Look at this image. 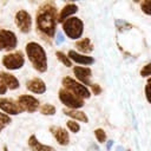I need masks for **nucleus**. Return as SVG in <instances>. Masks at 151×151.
Listing matches in <instances>:
<instances>
[{
  "mask_svg": "<svg viewBox=\"0 0 151 151\" xmlns=\"http://www.w3.org/2000/svg\"><path fill=\"white\" fill-rule=\"evenodd\" d=\"M18 44L17 35L8 29H2L0 31V51L1 50H13Z\"/></svg>",
  "mask_w": 151,
  "mask_h": 151,
  "instance_id": "0eeeda50",
  "label": "nucleus"
},
{
  "mask_svg": "<svg viewBox=\"0 0 151 151\" xmlns=\"http://www.w3.org/2000/svg\"><path fill=\"white\" fill-rule=\"evenodd\" d=\"M18 103H19V105L21 106L22 110L28 111V112H34V111H37L38 107H39V101H38V99H35V98L32 97V96H27V94L20 96V97L18 98Z\"/></svg>",
  "mask_w": 151,
  "mask_h": 151,
  "instance_id": "9d476101",
  "label": "nucleus"
},
{
  "mask_svg": "<svg viewBox=\"0 0 151 151\" xmlns=\"http://www.w3.org/2000/svg\"><path fill=\"white\" fill-rule=\"evenodd\" d=\"M64 113L76 120H79V122H83V123H87V117L84 112L81 111H78V110H70V109H65L64 110Z\"/></svg>",
  "mask_w": 151,
  "mask_h": 151,
  "instance_id": "a211bd4d",
  "label": "nucleus"
},
{
  "mask_svg": "<svg viewBox=\"0 0 151 151\" xmlns=\"http://www.w3.org/2000/svg\"><path fill=\"white\" fill-rule=\"evenodd\" d=\"M59 99L70 110H77L84 105V101L81 98H79L78 96H76L74 93H72L66 88H61L59 91Z\"/></svg>",
  "mask_w": 151,
  "mask_h": 151,
  "instance_id": "20e7f679",
  "label": "nucleus"
},
{
  "mask_svg": "<svg viewBox=\"0 0 151 151\" xmlns=\"http://www.w3.org/2000/svg\"><path fill=\"white\" fill-rule=\"evenodd\" d=\"M112 144H113V140H109V142H107V145H106V149L110 150V149L112 147Z\"/></svg>",
  "mask_w": 151,
  "mask_h": 151,
  "instance_id": "2f4dec72",
  "label": "nucleus"
},
{
  "mask_svg": "<svg viewBox=\"0 0 151 151\" xmlns=\"http://www.w3.org/2000/svg\"><path fill=\"white\" fill-rule=\"evenodd\" d=\"M63 29L71 39H79L84 31V24L79 18L71 17L63 22Z\"/></svg>",
  "mask_w": 151,
  "mask_h": 151,
  "instance_id": "7ed1b4c3",
  "label": "nucleus"
},
{
  "mask_svg": "<svg viewBox=\"0 0 151 151\" xmlns=\"http://www.w3.org/2000/svg\"><path fill=\"white\" fill-rule=\"evenodd\" d=\"M40 112L42 114H46V116H51V114H54L55 113V107L53 105H50V104H45L40 107Z\"/></svg>",
  "mask_w": 151,
  "mask_h": 151,
  "instance_id": "aec40b11",
  "label": "nucleus"
},
{
  "mask_svg": "<svg viewBox=\"0 0 151 151\" xmlns=\"http://www.w3.org/2000/svg\"><path fill=\"white\" fill-rule=\"evenodd\" d=\"M91 88H92V92L94 93V94H99L100 93V87H99V85H97V84H92L91 85Z\"/></svg>",
  "mask_w": 151,
  "mask_h": 151,
  "instance_id": "c756f323",
  "label": "nucleus"
},
{
  "mask_svg": "<svg viewBox=\"0 0 151 151\" xmlns=\"http://www.w3.org/2000/svg\"><path fill=\"white\" fill-rule=\"evenodd\" d=\"M74 76L77 79L80 80V83L85 85H90V77H91V70L88 67H81V66H76L73 68Z\"/></svg>",
  "mask_w": 151,
  "mask_h": 151,
  "instance_id": "f8f14e48",
  "label": "nucleus"
},
{
  "mask_svg": "<svg viewBox=\"0 0 151 151\" xmlns=\"http://www.w3.org/2000/svg\"><path fill=\"white\" fill-rule=\"evenodd\" d=\"M0 109L8 114H19L21 111H24L21 109V106L19 105L18 101H14L11 98H2L0 99Z\"/></svg>",
  "mask_w": 151,
  "mask_h": 151,
  "instance_id": "1a4fd4ad",
  "label": "nucleus"
},
{
  "mask_svg": "<svg viewBox=\"0 0 151 151\" xmlns=\"http://www.w3.org/2000/svg\"><path fill=\"white\" fill-rule=\"evenodd\" d=\"M116 151H125V150H124V147H123V146H118V147L116 149Z\"/></svg>",
  "mask_w": 151,
  "mask_h": 151,
  "instance_id": "473e14b6",
  "label": "nucleus"
},
{
  "mask_svg": "<svg viewBox=\"0 0 151 151\" xmlns=\"http://www.w3.org/2000/svg\"><path fill=\"white\" fill-rule=\"evenodd\" d=\"M7 86H6V84H5V81L1 79V77H0V94H5L6 93V91H7Z\"/></svg>",
  "mask_w": 151,
  "mask_h": 151,
  "instance_id": "cd10ccee",
  "label": "nucleus"
},
{
  "mask_svg": "<svg viewBox=\"0 0 151 151\" xmlns=\"http://www.w3.org/2000/svg\"><path fill=\"white\" fill-rule=\"evenodd\" d=\"M57 25V8L52 2L44 4L37 14V28L39 33L53 38Z\"/></svg>",
  "mask_w": 151,
  "mask_h": 151,
  "instance_id": "f257e3e1",
  "label": "nucleus"
},
{
  "mask_svg": "<svg viewBox=\"0 0 151 151\" xmlns=\"http://www.w3.org/2000/svg\"><path fill=\"white\" fill-rule=\"evenodd\" d=\"M77 11H78V6L76 5V4H67V5H65L64 7H63V9H61V12H60V14H59V21L61 22H64L66 19H68V18H71V15H73L74 13H77Z\"/></svg>",
  "mask_w": 151,
  "mask_h": 151,
  "instance_id": "2eb2a0df",
  "label": "nucleus"
},
{
  "mask_svg": "<svg viewBox=\"0 0 151 151\" xmlns=\"http://www.w3.org/2000/svg\"><path fill=\"white\" fill-rule=\"evenodd\" d=\"M0 77H1V79L5 81V84H6V86H7L8 88L15 90V88L19 87V80H18L14 76H12L11 73L1 72V73H0Z\"/></svg>",
  "mask_w": 151,
  "mask_h": 151,
  "instance_id": "f3484780",
  "label": "nucleus"
},
{
  "mask_svg": "<svg viewBox=\"0 0 151 151\" xmlns=\"http://www.w3.org/2000/svg\"><path fill=\"white\" fill-rule=\"evenodd\" d=\"M68 58L73 61H76L77 64H83V65H90L92 64L94 60L92 57H88V55H84V54H80L73 50H71L68 52Z\"/></svg>",
  "mask_w": 151,
  "mask_h": 151,
  "instance_id": "ddd939ff",
  "label": "nucleus"
},
{
  "mask_svg": "<svg viewBox=\"0 0 151 151\" xmlns=\"http://www.w3.org/2000/svg\"><path fill=\"white\" fill-rule=\"evenodd\" d=\"M27 88L34 93H44L46 91V85L41 79L33 78L27 83Z\"/></svg>",
  "mask_w": 151,
  "mask_h": 151,
  "instance_id": "4468645a",
  "label": "nucleus"
},
{
  "mask_svg": "<svg viewBox=\"0 0 151 151\" xmlns=\"http://www.w3.org/2000/svg\"><path fill=\"white\" fill-rule=\"evenodd\" d=\"M64 40H65V38H64V34H63L61 32H59V33L57 34V39H55V42H57V45H60V44H63V42H64Z\"/></svg>",
  "mask_w": 151,
  "mask_h": 151,
  "instance_id": "c85d7f7f",
  "label": "nucleus"
},
{
  "mask_svg": "<svg viewBox=\"0 0 151 151\" xmlns=\"http://www.w3.org/2000/svg\"><path fill=\"white\" fill-rule=\"evenodd\" d=\"M57 57H58V59H59V61H61L65 66H67V67H70V66H72V64H71V59L68 58V57H66L63 52H60V51H58L57 52Z\"/></svg>",
  "mask_w": 151,
  "mask_h": 151,
  "instance_id": "412c9836",
  "label": "nucleus"
},
{
  "mask_svg": "<svg viewBox=\"0 0 151 151\" xmlns=\"http://www.w3.org/2000/svg\"><path fill=\"white\" fill-rule=\"evenodd\" d=\"M140 76H142V77H149V76H151V63L146 64V65L140 70Z\"/></svg>",
  "mask_w": 151,
  "mask_h": 151,
  "instance_id": "bb28decb",
  "label": "nucleus"
},
{
  "mask_svg": "<svg viewBox=\"0 0 151 151\" xmlns=\"http://www.w3.org/2000/svg\"><path fill=\"white\" fill-rule=\"evenodd\" d=\"M51 132L53 133V136L55 137L57 142L60 144V145H67L68 142H70V138H68V132L63 129V127H59V126H52L51 127Z\"/></svg>",
  "mask_w": 151,
  "mask_h": 151,
  "instance_id": "9b49d317",
  "label": "nucleus"
},
{
  "mask_svg": "<svg viewBox=\"0 0 151 151\" xmlns=\"http://www.w3.org/2000/svg\"><path fill=\"white\" fill-rule=\"evenodd\" d=\"M26 53L32 63L33 67L42 73L47 70V58H46V52L45 50L38 44V42H28L26 45Z\"/></svg>",
  "mask_w": 151,
  "mask_h": 151,
  "instance_id": "f03ea898",
  "label": "nucleus"
},
{
  "mask_svg": "<svg viewBox=\"0 0 151 151\" xmlns=\"http://www.w3.org/2000/svg\"><path fill=\"white\" fill-rule=\"evenodd\" d=\"M87 151H99V147H98V145H96V144H91V145L88 146Z\"/></svg>",
  "mask_w": 151,
  "mask_h": 151,
  "instance_id": "7c9ffc66",
  "label": "nucleus"
},
{
  "mask_svg": "<svg viewBox=\"0 0 151 151\" xmlns=\"http://www.w3.org/2000/svg\"><path fill=\"white\" fill-rule=\"evenodd\" d=\"M140 8L145 14L151 15V0H145L140 4Z\"/></svg>",
  "mask_w": 151,
  "mask_h": 151,
  "instance_id": "b1692460",
  "label": "nucleus"
},
{
  "mask_svg": "<svg viewBox=\"0 0 151 151\" xmlns=\"http://www.w3.org/2000/svg\"><path fill=\"white\" fill-rule=\"evenodd\" d=\"M15 24L24 33H28L32 28V18L26 11H19L15 14Z\"/></svg>",
  "mask_w": 151,
  "mask_h": 151,
  "instance_id": "6e6552de",
  "label": "nucleus"
},
{
  "mask_svg": "<svg viewBox=\"0 0 151 151\" xmlns=\"http://www.w3.org/2000/svg\"><path fill=\"white\" fill-rule=\"evenodd\" d=\"M67 127H68V130H71V132H73V133H77V132L80 130L79 124L76 123V122H73V120H68V122H67Z\"/></svg>",
  "mask_w": 151,
  "mask_h": 151,
  "instance_id": "393cba45",
  "label": "nucleus"
},
{
  "mask_svg": "<svg viewBox=\"0 0 151 151\" xmlns=\"http://www.w3.org/2000/svg\"><path fill=\"white\" fill-rule=\"evenodd\" d=\"M94 134H96V138H97V140L99 143H104L106 140V133H105V131L103 129H97L94 131Z\"/></svg>",
  "mask_w": 151,
  "mask_h": 151,
  "instance_id": "4be33fe9",
  "label": "nucleus"
},
{
  "mask_svg": "<svg viewBox=\"0 0 151 151\" xmlns=\"http://www.w3.org/2000/svg\"><path fill=\"white\" fill-rule=\"evenodd\" d=\"M9 123H11V118H9V116H7V114L0 112V131H1L6 125H8Z\"/></svg>",
  "mask_w": 151,
  "mask_h": 151,
  "instance_id": "5701e85b",
  "label": "nucleus"
},
{
  "mask_svg": "<svg viewBox=\"0 0 151 151\" xmlns=\"http://www.w3.org/2000/svg\"><path fill=\"white\" fill-rule=\"evenodd\" d=\"M145 97L147 101L151 104V78H149L146 85H145Z\"/></svg>",
  "mask_w": 151,
  "mask_h": 151,
  "instance_id": "a878e982",
  "label": "nucleus"
},
{
  "mask_svg": "<svg viewBox=\"0 0 151 151\" xmlns=\"http://www.w3.org/2000/svg\"><path fill=\"white\" fill-rule=\"evenodd\" d=\"M28 145L31 147L32 151H55L52 146H48V145H44L41 144L35 136H31L29 139H28Z\"/></svg>",
  "mask_w": 151,
  "mask_h": 151,
  "instance_id": "dca6fc26",
  "label": "nucleus"
},
{
  "mask_svg": "<svg viewBox=\"0 0 151 151\" xmlns=\"http://www.w3.org/2000/svg\"><path fill=\"white\" fill-rule=\"evenodd\" d=\"M76 46H77V48L79 51H81L84 53H90L93 50V46H92V44H91V41H90L88 38H84L80 41H77Z\"/></svg>",
  "mask_w": 151,
  "mask_h": 151,
  "instance_id": "6ab92c4d",
  "label": "nucleus"
},
{
  "mask_svg": "<svg viewBox=\"0 0 151 151\" xmlns=\"http://www.w3.org/2000/svg\"><path fill=\"white\" fill-rule=\"evenodd\" d=\"M25 59L21 52H14L5 55L2 58V65L7 70H19L24 66Z\"/></svg>",
  "mask_w": 151,
  "mask_h": 151,
  "instance_id": "423d86ee",
  "label": "nucleus"
},
{
  "mask_svg": "<svg viewBox=\"0 0 151 151\" xmlns=\"http://www.w3.org/2000/svg\"><path fill=\"white\" fill-rule=\"evenodd\" d=\"M63 85H64V88L71 91L72 93H74L76 96H78L81 99H85V98L90 97V91L86 88V86L76 81L74 79H72L70 77H65L63 79Z\"/></svg>",
  "mask_w": 151,
  "mask_h": 151,
  "instance_id": "39448f33",
  "label": "nucleus"
}]
</instances>
